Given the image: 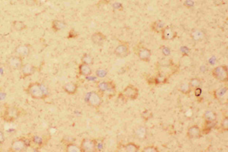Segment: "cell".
I'll return each mask as SVG.
<instances>
[{"instance_id": "2", "label": "cell", "mask_w": 228, "mask_h": 152, "mask_svg": "<svg viewBox=\"0 0 228 152\" xmlns=\"http://www.w3.org/2000/svg\"><path fill=\"white\" fill-rule=\"evenodd\" d=\"M31 138H27L21 137L14 139L11 143L10 147L9 148V151L12 152H22L26 151L27 148L31 145Z\"/></svg>"}, {"instance_id": "14", "label": "cell", "mask_w": 228, "mask_h": 152, "mask_svg": "<svg viewBox=\"0 0 228 152\" xmlns=\"http://www.w3.org/2000/svg\"><path fill=\"white\" fill-rule=\"evenodd\" d=\"M162 33V39L165 40H172L176 37V32L172 27H165L161 31Z\"/></svg>"}, {"instance_id": "17", "label": "cell", "mask_w": 228, "mask_h": 152, "mask_svg": "<svg viewBox=\"0 0 228 152\" xmlns=\"http://www.w3.org/2000/svg\"><path fill=\"white\" fill-rule=\"evenodd\" d=\"M106 39V36L101 32H96L92 34L91 36V41L94 43L95 45L100 46L105 42Z\"/></svg>"}, {"instance_id": "5", "label": "cell", "mask_w": 228, "mask_h": 152, "mask_svg": "<svg viewBox=\"0 0 228 152\" xmlns=\"http://www.w3.org/2000/svg\"><path fill=\"white\" fill-rule=\"evenodd\" d=\"M99 91L101 94L112 97L116 93V85L113 82H100L97 84Z\"/></svg>"}, {"instance_id": "27", "label": "cell", "mask_w": 228, "mask_h": 152, "mask_svg": "<svg viewBox=\"0 0 228 152\" xmlns=\"http://www.w3.org/2000/svg\"><path fill=\"white\" fill-rule=\"evenodd\" d=\"M189 85L190 86L191 88H196V87H200V86L202 85V82L199 78H194L190 80Z\"/></svg>"}, {"instance_id": "3", "label": "cell", "mask_w": 228, "mask_h": 152, "mask_svg": "<svg viewBox=\"0 0 228 152\" xmlns=\"http://www.w3.org/2000/svg\"><path fill=\"white\" fill-rule=\"evenodd\" d=\"M21 116V110L15 106H9L5 109L3 113V120L7 122H12L17 120Z\"/></svg>"}, {"instance_id": "34", "label": "cell", "mask_w": 228, "mask_h": 152, "mask_svg": "<svg viewBox=\"0 0 228 152\" xmlns=\"http://www.w3.org/2000/svg\"><path fill=\"white\" fill-rule=\"evenodd\" d=\"M95 141H96L97 151H102V150L104 149V141L100 140V139H95Z\"/></svg>"}, {"instance_id": "19", "label": "cell", "mask_w": 228, "mask_h": 152, "mask_svg": "<svg viewBox=\"0 0 228 152\" xmlns=\"http://www.w3.org/2000/svg\"><path fill=\"white\" fill-rule=\"evenodd\" d=\"M78 72L81 76L88 77L92 74V70L89 65L84 63H81L78 65Z\"/></svg>"}, {"instance_id": "10", "label": "cell", "mask_w": 228, "mask_h": 152, "mask_svg": "<svg viewBox=\"0 0 228 152\" xmlns=\"http://www.w3.org/2000/svg\"><path fill=\"white\" fill-rule=\"evenodd\" d=\"M31 46L28 43H25V44H20L17 46L14 49V53L16 55L21 56L22 58L27 57L31 53Z\"/></svg>"}, {"instance_id": "15", "label": "cell", "mask_w": 228, "mask_h": 152, "mask_svg": "<svg viewBox=\"0 0 228 152\" xmlns=\"http://www.w3.org/2000/svg\"><path fill=\"white\" fill-rule=\"evenodd\" d=\"M138 56L142 61L148 63L151 56V51L146 47H141L138 51Z\"/></svg>"}, {"instance_id": "7", "label": "cell", "mask_w": 228, "mask_h": 152, "mask_svg": "<svg viewBox=\"0 0 228 152\" xmlns=\"http://www.w3.org/2000/svg\"><path fill=\"white\" fill-rule=\"evenodd\" d=\"M7 65L12 70H21L24 65L23 58L18 55L10 56L7 59Z\"/></svg>"}, {"instance_id": "20", "label": "cell", "mask_w": 228, "mask_h": 152, "mask_svg": "<svg viewBox=\"0 0 228 152\" xmlns=\"http://www.w3.org/2000/svg\"><path fill=\"white\" fill-rule=\"evenodd\" d=\"M66 26V23L62 20H54L52 22V28L55 32L63 30Z\"/></svg>"}, {"instance_id": "24", "label": "cell", "mask_w": 228, "mask_h": 152, "mask_svg": "<svg viewBox=\"0 0 228 152\" xmlns=\"http://www.w3.org/2000/svg\"><path fill=\"white\" fill-rule=\"evenodd\" d=\"M66 151L68 152H82L81 151L80 146H78L77 144L73 143V142L66 144Z\"/></svg>"}, {"instance_id": "42", "label": "cell", "mask_w": 228, "mask_h": 152, "mask_svg": "<svg viewBox=\"0 0 228 152\" xmlns=\"http://www.w3.org/2000/svg\"><path fill=\"white\" fill-rule=\"evenodd\" d=\"M164 80H165V78L162 76H158L157 78H156V81H157V82L156 83H163L164 82Z\"/></svg>"}, {"instance_id": "25", "label": "cell", "mask_w": 228, "mask_h": 152, "mask_svg": "<svg viewBox=\"0 0 228 152\" xmlns=\"http://www.w3.org/2000/svg\"><path fill=\"white\" fill-rule=\"evenodd\" d=\"M227 92V87H220L219 89L215 90L214 91V97L216 99H220L224 96V94Z\"/></svg>"}, {"instance_id": "1", "label": "cell", "mask_w": 228, "mask_h": 152, "mask_svg": "<svg viewBox=\"0 0 228 152\" xmlns=\"http://www.w3.org/2000/svg\"><path fill=\"white\" fill-rule=\"evenodd\" d=\"M25 91L33 99H37V100L45 99L49 95L48 87L39 82H31L25 89Z\"/></svg>"}, {"instance_id": "28", "label": "cell", "mask_w": 228, "mask_h": 152, "mask_svg": "<svg viewBox=\"0 0 228 152\" xmlns=\"http://www.w3.org/2000/svg\"><path fill=\"white\" fill-rule=\"evenodd\" d=\"M94 62V59L91 55L89 54H84L82 58V63L87 64V65H91Z\"/></svg>"}, {"instance_id": "36", "label": "cell", "mask_w": 228, "mask_h": 152, "mask_svg": "<svg viewBox=\"0 0 228 152\" xmlns=\"http://www.w3.org/2000/svg\"><path fill=\"white\" fill-rule=\"evenodd\" d=\"M221 129L224 131H227L228 129V120L227 117H224V120L221 122Z\"/></svg>"}, {"instance_id": "9", "label": "cell", "mask_w": 228, "mask_h": 152, "mask_svg": "<svg viewBox=\"0 0 228 152\" xmlns=\"http://www.w3.org/2000/svg\"><path fill=\"white\" fill-rule=\"evenodd\" d=\"M139 89L133 85H128L124 90L121 94L125 97L126 99L129 100H135L139 97Z\"/></svg>"}, {"instance_id": "29", "label": "cell", "mask_w": 228, "mask_h": 152, "mask_svg": "<svg viewBox=\"0 0 228 152\" xmlns=\"http://www.w3.org/2000/svg\"><path fill=\"white\" fill-rule=\"evenodd\" d=\"M192 39L195 40H201L203 39L204 34L201 31L196 30L192 33Z\"/></svg>"}, {"instance_id": "37", "label": "cell", "mask_w": 228, "mask_h": 152, "mask_svg": "<svg viewBox=\"0 0 228 152\" xmlns=\"http://www.w3.org/2000/svg\"><path fill=\"white\" fill-rule=\"evenodd\" d=\"M78 36V33L75 30H71L68 34V38H76Z\"/></svg>"}, {"instance_id": "31", "label": "cell", "mask_w": 228, "mask_h": 152, "mask_svg": "<svg viewBox=\"0 0 228 152\" xmlns=\"http://www.w3.org/2000/svg\"><path fill=\"white\" fill-rule=\"evenodd\" d=\"M136 135L139 137V138H145L146 135V129L145 127H139V129L136 130Z\"/></svg>"}, {"instance_id": "23", "label": "cell", "mask_w": 228, "mask_h": 152, "mask_svg": "<svg viewBox=\"0 0 228 152\" xmlns=\"http://www.w3.org/2000/svg\"><path fill=\"white\" fill-rule=\"evenodd\" d=\"M204 119L206 122H215L217 120V114L212 110H207L204 113Z\"/></svg>"}, {"instance_id": "16", "label": "cell", "mask_w": 228, "mask_h": 152, "mask_svg": "<svg viewBox=\"0 0 228 152\" xmlns=\"http://www.w3.org/2000/svg\"><path fill=\"white\" fill-rule=\"evenodd\" d=\"M187 136L190 139L199 138L202 136V131L198 126H192L187 131Z\"/></svg>"}, {"instance_id": "8", "label": "cell", "mask_w": 228, "mask_h": 152, "mask_svg": "<svg viewBox=\"0 0 228 152\" xmlns=\"http://www.w3.org/2000/svg\"><path fill=\"white\" fill-rule=\"evenodd\" d=\"M82 152H94L96 149V141L95 139L84 138L82 140L80 145Z\"/></svg>"}, {"instance_id": "22", "label": "cell", "mask_w": 228, "mask_h": 152, "mask_svg": "<svg viewBox=\"0 0 228 152\" xmlns=\"http://www.w3.org/2000/svg\"><path fill=\"white\" fill-rule=\"evenodd\" d=\"M12 28L15 31H22L27 28V25L21 21H14L12 22Z\"/></svg>"}, {"instance_id": "35", "label": "cell", "mask_w": 228, "mask_h": 152, "mask_svg": "<svg viewBox=\"0 0 228 152\" xmlns=\"http://www.w3.org/2000/svg\"><path fill=\"white\" fill-rule=\"evenodd\" d=\"M143 152H158L159 149L155 146H148L142 150Z\"/></svg>"}, {"instance_id": "43", "label": "cell", "mask_w": 228, "mask_h": 152, "mask_svg": "<svg viewBox=\"0 0 228 152\" xmlns=\"http://www.w3.org/2000/svg\"><path fill=\"white\" fill-rule=\"evenodd\" d=\"M202 94V89L200 88V87H196V88H195V95H196L197 98H198V97L200 96Z\"/></svg>"}, {"instance_id": "12", "label": "cell", "mask_w": 228, "mask_h": 152, "mask_svg": "<svg viewBox=\"0 0 228 152\" xmlns=\"http://www.w3.org/2000/svg\"><path fill=\"white\" fill-rule=\"evenodd\" d=\"M31 140L32 144H34V145L37 146V147L43 148L47 144L49 139L46 135H43H43L36 134L31 136Z\"/></svg>"}, {"instance_id": "4", "label": "cell", "mask_w": 228, "mask_h": 152, "mask_svg": "<svg viewBox=\"0 0 228 152\" xmlns=\"http://www.w3.org/2000/svg\"><path fill=\"white\" fill-rule=\"evenodd\" d=\"M84 100L90 107L98 108L102 104V97L100 94L97 91H91L86 94Z\"/></svg>"}, {"instance_id": "11", "label": "cell", "mask_w": 228, "mask_h": 152, "mask_svg": "<svg viewBox=\"0 0 228 152\" xmlns=\"http://www.w3.org/2000/svg\"><path fill=\"white\" fill-rule=\"evenodd\" d=\"M114 53L118 57H126L129 54V47H128V43L126 42H124V43L119 44L116 47L115 50H114Z\"/></svg>"}, {"instance_id": "32", "label": "cell", "mask_w": 228, "mask_h": 152, "mask_svg": "<svg viewBox=\"0 0 228 152\" xmlns=\"http://www.w3.org/2000/svg\"><path fill=\"white\" fill-rule=\"evenodd\" d=\"M180 91L183 94H189L191 91V87L189 84H183L180 87Z\"/></svg>"}, {"instance_id": "38", "label": "cell", "mask_w": 228, "mask_h": 152, "mask_svg": "<svg viewBox=\"0 0 228 152\" xmlns=\"http://www.w3.org/2000/svg\"><path fill=\"white\" fill-rule=\"evenodd\" d=\"M39 0H25V3H26V5H28V6H34L37 4V2Z\"/></svg>"}, {"instance_id": "33", "label": "cell", "mask_w": 228, "mask_h": 152, "mask_svg": "<svg viewBox=\"0 0 228 152\" xmlns=\"http://www.w3.org/2000/svg\"><path fill=\"white\" fill-rule=\"evenodd\" d=\"M96 76L98 78H105L107 76V71L106 69H99L96 71Z\"/></svg>"}, {"instance_id": "21", "label": "cell", "mask_w": 228, "mask_h": 152, "mask_svg": "<svg viewBox=\"0 0 228 152\" xmlns=\"http://www.w3.org/2000/svg\"><path fill=\"white\" fill-rule=\"evenodd\" d=\"M151 30L154 32H160L165 27V23L163 21H156L151 24Z\"/></svg>"}, {"instance_id": "26", "label": "cell", "mask_w": 228, "mask_h": 152, "mask_svg": "<svg viewBox=\"0 0 228 152\" xmlns=\"http://www.w3.org/2000/svg\"><path fill=\"white\" fill-rule=\"evenodd\" d=\"M125 149L128 152H137L139 151V146L133 142H130L125 145Z\"/></svg>"}, {"instance_id": "40", "label": "cell", "mask_w": 228, "mask_h": 152, "mask_svg": "<svg viewBox=\"0 0 228 152\" xmlns=\"http://www.w3.org/2000/svg\"><path fill=\"white\" fill-rule=\"evenodd\" d=\"M5 142V136L4 132L0 130V144H4Z\"/></svg>"}, {"instance_id": "18", "label": "cell", "mask_w": 228, "mask_h": 152, "mask_svg": "<svg viewBox=\"0 0 228 152\" xmlns=\"http://www.w3.org/2000/svg\"><path fill=\"white\" fill-rule=\"evenodd\" d=\"M62 88L66 93L72 95L75 94L78 91V85L74 83V82H69V83L65 84Z\"/></svg>"}, {"instance_id": "13", "label": "cell", "mask_w": 228, "mask_h": 152, "mask_svg": "<svg viewBox=\"0 0 228 152\" xmlns=\"http://www.w3.org/2000/svg\"><path fill=\"white\" fill-rule=\"evenodd\" d=\"M37 67L35 65H33L31 64L27 63L24 64L23 66L21 69V78H26L27 77L33 76L37 71Z\"/></svg>"}, {"instance_id": "39", "label": "cell", "mask_w": 228, "mask_h": 152, "mask_svg": "<svg viewBox=\"0 0 228 152\" xmlns=\"http://www.w3.org/2000/svg\"><path fill=\"white\" fill-rule=\"evenodd\" d=\"M7 97V94L5 93V91L3 88L0 87V101L2 100H4Z\"/></svg>"}, {"instance_id": "30", "label": "cell", "mask_w": 228, "mask_h": 152, "mask_svg": "<svg viewBox=\"0 0 228 152\" xmlns=\"http://www.w3.org/2000/svg\"><path fill=\"white\" fill-rule=\"evenodd\" d=\"M141 117L146 121L149 120L150 119L152 118V116H153V113H152L151 111H150L149 110H145L141 113Z\"/></svg>"}, {"instance_id": "41", "label": "cell", "mask_w": 228, "mask_h": 152, "mask_svg": "<svg viewBox=\"0 0 228 152\" xmlns=\"http://www.w3.org/2000/svg\"><path fill=\"white\" fill-rule=\"evenodd\" d=\"M162 53L165 55V56H169L170 53V48H168V47H163V49H162Z\"/></svg>"}, {"instance_id": "6", "label": "cell", "mask_w": 228, "mask_h": 152, "mask_svg": "<svg viewBox=\"0 0 228 152\" xmlns=\"http://www.w3.org/2000/svg\"><path fill=\"white\" fill-rule=\"evenodd\" d=\"M213 76L220 82H227V65H220L215 67L212 71Z\"/></svg>"}]
</instances>
